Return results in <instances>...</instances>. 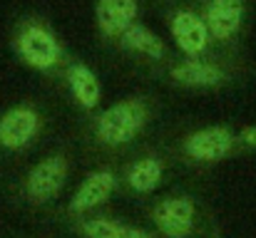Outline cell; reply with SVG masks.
Listing matches in <instances>:
<instances>
[{"instance_id":"obj_1","label":"cell","mask_w":256,"mask_h":238,"mask_svg":"<svg viewBox=\"0 0 256 238\" xmlns=\"http://www.w3.org/2000/svg\"><path fill=\"white\" fill-rule=\"evenodd\" d=\"M154 112V99L147 94H127L97 109L85 124L87 147L102 157L124 154L147 134Z\"/></svg>"},{"instance_id":"obj_2","label":"cell","mask_w":256,"mask_h":238,"mask_svg":"<svg viewBox=\"0 0 256 238\" xmlns=\"http://www.w3.org/2000/svg\"><path fill=\"white\" fill-rule=\"evenodd\" d=\"M10 50L28 70L50 79H62L68 62L72 60L58 30L42 15H22L15 22L10 32Z\"/></svg>"},{"instance_id":"obj_3","label":"cell","mask_w":256,"mask_h":238,"mask_svg":"<svg viewBox=\"0 0 256 238\" xmlns=\"http://www.w3.org/2000/svg\"><path fill=\"white\" fill-rule=\"evenodd\" d=\"M72 174V152L68 147H58L40 159H35L15 181L12 199L18 206L28 211H48L52 209Z\"/></svg>"},{"instance_id":"obj_4","label":"cell","mask_w":256,"mask_h":238,"mask_svg":"<svg viewBox=\"0 0 256 238\" xmlns=\"http://www.w3.org/2000/svg\"><path fill=\"white\" fill-rule=\"evenodd\" d=\"M50 117L35 99H20L0 112V157H22L48 134Z\"/></svg>"},{"instance_id":"obj_5","label":"cell","mask_w":256,"mask_h":238,"mask_svg":"<svg viewBox=\"0 0 256 238\" xmlns=\"http://www.w3.org/2000/svg\"><path fill=\"white\" fill-rule=\"evenodd\" d=\"M239 152H242L239 132H234L229 124H206L189 129L174 144V159L194 169L216 166L236 157Z\"/></svg>"},{"instance_id":"obj_6","label":"cell","mask_w":256,"mask_h":238,"mask_svg":"<svg viewBox=\"0 0 256 238\" xmlns=\"http://www.w3.org/2000/svg\"><path fill=\"white\" fill-rule=\"evenodd\" d=\"M147 219L160 238H196L204 234V209L189 191L157 196L147 206Z\"/></svg>"},{"instance_id":"obj_7","label":"cell","mask_w":256,"mask_h":238,"mask_svg":"<svg viewBox=\"0 0 256 238\" xmlns=\"http://www.w3.org/2000/svg\"><path fill=\"white\" fill-rule=\"evenodd\" d=\"M172 154L157 147L137 149L120 166V191L130 199L154 196L170 176Z\"/></svg>"},{"instance_id":"obj_8","label":"cell","mask_w":256,"mask_h":238,"mask_svg":"<svg viewBox=\"0 0 256 238\" xmlns=\"http://www.w3.org/2000/svg\"><path fill=\"white\" fill-rule=\"evenodd\" d=\"M117 191H120V166L112 161L100 164L82 176V181L75 186V191L65 201L60 216H65V221H70V219L97 214L112 201V196Z\"/></svg>"},{"instance_id":"obj_9","label":"cell","mask_w":256,"mask_h":238,"mask_svg":"<svg viewBox=\"0 0 256 238\" xmlns=\"http://www.w3.org/2000/svg\"><path fill=\"white\" fill-rule=\"evenodd\" d=\"M167 84L186 92H214L232 82L229 67L216 57H174L170 65L160 72Z\"/></svg>"},{"instance_id":"obj_10","label":"cell","mask_w":256,"mask_h":238,"mask_svg":"<svg viewBox=\"0 0 256 238\" xmlns=\"http://www.w3.org/2000/svg\"><path fill=\"white\" fill-rule=\"evenodd\" d=\"M167 27L182 57H209L212 55V35L202 17V12L192 5H176L167 12Z\"/></svg>"},{"instance_id":"obj_11","label":"cell","mask_w":256,"mask_h":238,"mask_svg":"<svg viewBox=\"0 0 256 238\" xmlns=\"http://www.w3.org/2000/svg\"><path fill=\"white\" fill-rule=\"evenodd\" d=\"M114 47H117L120 52L134 57L137 62H142L152 75H160L172 60H174L170 45H167L150 25H144V22L130 25V27L122 32V37L117 40Z\"/></svg>"},{"instance_id":"obj_12","label":"cell","mask_w":256,"mask_h":238,"mask_svg":"<svg viewBox=\"0 0 256 238\" xmlns=\"http://www.w3.org/2000/svg\"><path fill=\"white\" fill-rule=\"evenodd\" d=\"M209 35L216 45H229L239 37L246 17V0H204L199 7Z\"/></svg>"},{"instance_id":"obj_13","label":"cell","mask_w":256,"mask_h":238,"mask_svg":"<svg viewBox=\"0 0 256 238\" xmlns=\"http://www.w3.org/2000/svg\"><path fill=\"white\" fill-rule=\"evenodd\" d=\"M68 89V97L70 102L82 112V114H94L102 104V82L97 77V72L82 62L78 57H72L62 72V79H60Z\"/></svg>"},{"instance_id":"obj_14","label":"cell","mask_w":256,"mask_h":238,"mask_svg":"<svg viewBox=\"0 0 256 238\" xmlns=\"http://www.w3.org/2000/svg\"><path fill=\"white\" fill-rule=\"evenodd\" d=\"M140 0H94V27L102 42L117 45L122 32L140 22Z\"/></svg>"},{"instance_id":"obj_15","label":"cell","mask_w":256,"mask_h":238,"mask_svg":"<svg viewBox=\"0 0 256 238\" xmlns=\"http://www.w3.org/2000/svg\"><path fill=\"white\" fill-rule=\"evenodd\" d=\"M65 224L78 238H124L127 226H130L127 221H122L112 214H104V211L80 216V219H70Z\"/></svg>"},{"instance_id":"obj_16","label":"cell","mask_w":256,"mask_h":238,"mask_svg":"<svg viewBox=\"0 0 256 238\" xmlns=\"http://www.w3.org/2000/svg\"><path fill=\"white\" fill-rule=\"evenodd\" d=\"M239 144L242 152H256V124H244L239 129Z\"/></svg>"},{"instance_id":"obj_17","label":"cell","mask_w":256,"mask_h":238,"mask_svg":"<svg viewBox=\"0 0 256 238\" xmlns=\"http://www.w3.org/2000/svg\"><path fill=\"white\" fill-rule=\"evenodd\" d=\"M124 238H160L154 231H150V229H144V226H137V224H130L127 226V234Z\"/></svg>"},{"instance_id":"obj_18","label":"cell","mask_w":256,"mask_h":238,"mask_svg":"<svg viewBox=\"0 0 256 238\" xmlns=\"http://www.w3.org/2000/svg\"><path fill=\"white\" fill-rule=\"evenodd\" d=\"M204 238H224V236H222V231H219V226H216V224H212V229H209V234H204Z\"/></svg>"}]
</instances>
